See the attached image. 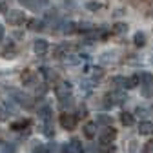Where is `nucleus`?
<instances>
[{"label": "nucleus", "instance_id": "1", "mask_svg": "<svg viewBox=\"0 0 153 153\" xmlns=\"http://www.w3.org/2000/svg\"><path fill=\"white\" fill-rule=\"evenodd\" d=\"M38 117L42 119L44 122V133L48 137H53V117H51V108L49 106H44L38 109Z\"/></svg>", "mask_w": 153, "mask_h": 153}, {"label": "nucleus", "instance_id": "2", "mask_svg": "<svg viewBox=\"0 0 153 153\" xmlns=\"http://www.w3.org/2000/svg\"><path fill=\"white\" fill-rule=\"evenodd\" d=\"M11 97H13V100H15L16 104L24 106L26 109H31V108H33V100H31V97H29V95H26V93H22V91L13 89V91H11Z\"/></svg>", "mask_w": 153, "mask_h": 153}, {"label": "nucleus", "instance_id": "3", "mask_svg": "<svg viewBox=\"0 0 153 153\" xmlns=\"http://www.w3.org/2000/svg\"><path fill=\"white\" fill-rule=\"evenodd\" d=\"M24 20H26L24 11H18V9L7 11V22H9L11 26H20V24H24Z\"/></svg>", "mask_w": 153, "mask_h": 153}, {"label": "nucleus", "instance_id": "4", "mask_svg": "<svg viewBox=\"0 0 153 153\" xmlns=\"http://www.w3.org/2000/svg\"><path fill=\"white\" fill-rule=\"evenodd\" d=\"M62 153H84V148L79 139H71L68 144L62 146Z\"/></svg>", "mask_w": 153, "mask_h": 153}, {"label": "nucleus", "instance_id": "5", "mask_svg": "<svg viewBox=\"0 0 153 153\" xmlns=\"http://www.w3.org/2000/svg\"><path fill=\"white\" fill-rule=\"evenodd\" d=\"M117 137V131H115L113 128H106L104 131H100V135H99V142H100V146H104V144H111V140Z\"/></svg>", "mask_w": 153, "mask_h": 153}, {"label": "nucleus", "instance_id": "6", "mask_svg": "<svg viewBox=\"0 0 153 153\" xmlns=\"http://www.w3.org/2000/svg\"><path fill=\"white\" fill-rule=\"evenodd\" d=\"M60 126H62L64 129H75V126H76L75 115H71V113H64V115H60Z\"/></svg>", "mask_w": 153, "mask_h": 153}, {"label": "nucleus", "instance_id": "7", "mask_svg": "<svg viewBox=\"0 0 153 153\" xmlns=\"http://www.w3.org/2000/svg\"><path fill=\"white\" fill-rule=\"evenodd\" d=\"M48 49H49V44H48V40H44V38H36L33 42V51L36 55H46Z\"/></svg>", "mask_w": 153, "mask_h": 153}, {"label": "nucleus", "instance_id": "8", "mask_svg": "<svg viewBox=\"0 0 153 153\" xmlns=\"http://www.w3.org/2000/svg\"><path fill=\"white\" fill-rule=\"evenodd\" d=\"M71 89H73L71 82H60V86L55 88V93L59 95V99H64V97H68V95L71 93Z\"/></svg>", "mask_w": 153, "mask_h": 153}, {"label": "nucleus", "instance_id": "9", "mask_svg": "<svg viewBox=\"0 0 153 153\" xmlns=\"http://www.w3.org/2000/svg\"><path fill=\"white\" fill-rule=\"evenodd\" d=\"M84 135H86V139H95V137H97V124H95V122H88L84 126Z\"/></svg>", "mask_w": 153, "mask_h": 153}, {"label": "nucleus", "instance_id": "10", "mask_svg": "<svg viewBox=\"0 0 153 153\" xmlns=\"http://www.w3.org/2000/svg\"><path fill=\"white\" fill-rule=\"evenodd\" d=\"M133 44H135L137 48H142V46H146V33H142V31H137L135 35H133Z\"/></svg>", "mask_w": 153, "mask_h": 153}, {"label": "nucleus", "instance_id": "11", "mask_svg": "<svg viewBox=\"0 0 153 153\" xmlns=\"http://www.w3.org/2000/svg\"><path fill=\"white\" fill-rule=\"evenodd\" d=\"M151 131H153V124H151V122L144 120V122L139 124V133H140V135H149Z\"/></svg>", "mask_w": 153, "mask_h": 153}, {"label": "nucleus", "instance_id": "12", "mask_svg": "<svg viewBox=\"0 0 153 153\" xmlns=\"http://www.w3.org/2000/svg\"><path fill=\"white\" fill-rule=\"evenodd\" d=\"M64 64L66 66H76V64H80V56H76V55H64Z\"/></svg>", "mask_w": 153, "mask_h": 153}, {"label": "nucleus", "instance_id": "13", "mask_svg": "<svg viewBox=\"0 0 153 153\" xmlns=\"http://www.w3.org/2000/svg\"><path fill=\"white\" fill-rule=\"evenodd\" d=\"M27 26H29V29H33V31H40V29H44V22L38 20V18H31V20L27 22Z\"/></svg>", "mask_w": 153, "mask_h": 153}, {"label": "nucleus", "instance_id": "14", "mask_svg": "<svg viewBox=\"0 0 153 153\" xmlns=\"http://www.w3.org/2000/svg\"><path fill=\"white\" fill-rule=\"evenodd\" d=\"M120 122H122L124 126H131L133 122H135V119H133V115H131V113L122 111V113H120Z\"/></svg>", "mask_w": 153, "mask_h": 153}, {"label": "nucleus", "instance_id": "15", "mask_svg": "<svg viewBox=\"0 0 153 153\" xmlns=\"http://www.w3.org/2000/svg\"><path fill=\"white\" fill-rule=\"evenodd\" d=\"M93 29H95V26L91 22H80V24H76V31H80V33H89Z\"/></svg>", "mask_w": 153, "mask_h": 153}, {"label": "nucleus", "instance_id": "16", "mask_svg": "<svg viewBox=\"0 0 153 153\" xmlns=\"http://www.w3.org/2000/svg\"><path fill=\"white\" fill-rule=\"evenodd\" d=\"M117 59H115V53L113 51H106V53H102V56H100V62L102 64H111V62H115Z\"/></svg>", "mask_w": 153, "mask_h": 153}, {"label": "nucleus", "instance_id": "17", "mask_svg": "<svg viewBox=\"0 0 153 153\" xmlns=\"http://www.w3.org/2000/svg\"><path fill=\"white\" fill-rule=\"evenodd\" d=\"M139 86V75H133L129 76V79H126V89H133V88H137Z\"/></svg>", "mask_w": 153, "mask_h": 153}, {"label": "nucleus", "instance_id": "18", "mask_svg": "<svg viewBox=\"0 0 153 153\" xmlns=\"http://www.w3.org/2000/svg\"><path fill=\"white\" fill-rule=\"evenodd\" d=\"M40 75L44 76V79H48V80H55L56 79V73L53 69H48V68H40Z\"/></svg>", "mask_w": 153, "mask_h": 153}, {"label": "nucleus", "instance_id": "19", "mask_svg": "<svg viewBox=\"0 0 153 153\" xmlns=\"http://www.w3.org/2000/svg\"><path fill=\"white\" fill-rule=\"evenodd\" d=\"M22 82H24V86H31V84L35 82V75H33V71H26V73L22 75Z\"/></svg>", "mask_w": 153, "mask_h": 153}, {"label": "nucleus", "instance_id": "20", "mask_svg": "<svg viewBox=\"0 0 153 153\" xmlns=\"http://www.w3.org/2000/svg\"><path fill=\"white\" fill-rule=\"evenodd\" d=\"M62 31H64L66 35H71V33L76 31V24H75V22H64V24H62Z\"/></svg>", "mask_w": 153, "mask_h": 153}, {"label": "nucleus", "instance_id": "21", "mask_svg": "<svg viewBox=\"0 0 153 153\" xmlns=\"http://www.w3.org/2000/svg\"><path fill=\"white\" fill-rule=\"evenodd\" d=\"M95 124L109 126V124H111V117H109V115H97V120H95Z\"/></svg>", "mask_w": 153, "mask_h": 153}, {"label": "nucleus", "instance_id": "22", "mask_svg": "<svg viewBox=\"0 0 153 153\" xmlns=\"http://www.w3.org/2000/svg\"><path fill=\"white\" fill-rule=\"evenodd\" d=\"M27 124H29V120H16V122H13V124H11V129L20 131V129H24Z\"/></svg>", "mask_w": 153, "mask_h": 153}, {"label": "nucleus", "instance_id": "23", "mask_svg": "<svg viewBox=\"0 0 153 153\" xmlns=\"http://www.w3.org/2000/svg\"><path fill=\"white\" fill-rule=\"evenodd\" d=\"M0 146H2V153H16V146L15 144H6V142H2V144H0Z\"/></svg>", "mask_w": 153, "mask_h": 153}, {"label": "nucleus", "instance_id": "24", "mask_svg": "<svg viewBox=\"0 0 153 153\" xmlns=\"http://www.w3.org/2000/svg\"><path fill=\"white\" fill-rule=\"evenodd\" d=\"M111 84L117 86V88H124V86H126V79H124V76H113V79H111Z\"/></svg>", "mask_w": 153, "mask_h": 153}, {"label": "nucleus", "instance_id": "25", "mask_svg": "<svg viewBox=\"0 0 153 153\" xmlns=\"http://www.w3.org/2000/svg\"><path fill=\"white\" fill-rule=\"evenodd\" d=\"M18 2H20L24 7H29V9H36V7H38V2H36V0H18Z\"/></svg>", "mask_w": 153, "mask_h": 153}, {"label": "nucleus", "instance_id": "26", "mask_svg": "<svg viewBox=\"0 0 153 153\" xmlns=\"http://www.w3.org/2000/svg\"><path fill=\"white\" fill-rule=\"evenodd\" d=\"M113 31L115 33H126L128 31V24H124V22H117L113 26Z\"/></svg>", "mask_w": 153, "mask_h": 153}, {"label": "nucleus", "instance_id": "27", "mask_svg": "<svg viewBox=\"0 0 153 153\" xmlns=\"http://www.w3.org/2000/svg\"><path fill=\"white\" fill-rule=\"evenodd\" d=\"M142 86V97L149 99L151 97V89H153V84H140Z\"/></svg>", "mask_w": 153, "mask_h": 153}, {"label": "nucleus", "instance_id": "28", "mask_svg": "<svg viewBox=\"0 0 153 153\" xmlns=\"http://www.w3.org/2000/svg\"><path fill=\"white\" fill-rule=\"evenodd\" d=\"M91 71H93V79L95 80H100L104 76V69L102 68H91Z\"/></svg>", "mask_w": 153, "mask_h": 153}, {"label": "nucleus", "instance_id": "29", "mask_svg": "<svg viewBox=\"0 0 153 153\" xmlns=\"http://www.w3.org/2000/svg\"><path fill=\"white\" fill-rule=\"evenodd\" d=\"M86 7H88L89 11H99V9H102V4H99V2H88Z\"/></svg>", "mask_w": 153, "mask_h": 153}, {"label": "nucleus", "instance_id": "30", "mask_svg": "<svg viewBox=\"0 0 153 153\" xmlns=\"http://www.w3.org/2000/svg\"><path fill=\"white\" fill-rule=\"evenodd\" d=\"M33 153H48V146L46 144H38V146H35Z\"/></svg>", "mask_w": 153, "mask_h": 153}, {"label": "nucleus", "instance_id": "31", "mask_svg": "<svg viewBox=\"0 0 153 153\" xmlns=\"http://www.w3.org/2000/svg\"><path fill=\"white\" fill-rule=\"evenodd\" d=\"M144 153H153V140L146 142V146H144Z\"/></svg>", "mask_w": 153, "mask_h": 153}, {"label": "nucleus", "instance_id": "32", "mask_svg": "<svg viewBox=\"0 0 153 153\" xmlns=\"http://www.w3.org/2000/svg\"><path fill=\"white\" fill-rule=\"evenodd\" d=\"M148 113H149V109H146V108H137V115H140V117H146Z\"/></svg>", "mask_w": 153, "mask_h": 153}, {"label": "nucleus", "instance_id": "33", "mask_svg": "<svg viewBox=\"0 0 153 153\" xmlns=\"http://www.w3.org/2000/svg\"><path fill=\"white\" fill-rule=\"evenodd\" d=\"M0 120H6V111H4L2 106H0Z\"/></svg>", "mask_w": 153, "mask_h": 153}, {"label": "nucleus", "instance_id": "34", "mask_svg": "<svg viewBox=\"0 0 153 153\" xmlns=\"http://www.w3.org/2000/svg\"><path fill=\"white\" fill-rule=\"evenodd\" d=\"M2 38H4V27H2V24H0V42H2Z\"/></svg>", "mask_w": 153, "mask_h": 153}, {"label": "nucleus", "instance_id": "35", "mask_svg": "<svg viewBox=\"0 0 153 153\" xmlns=\"http://www.w3.org/2000/svg\"><path fill=\"white\" fill-rule=\"evenodd\" d=\"M0 11L6 13V11H7V6H6V4H0Z\"/></svg>", "mask_w": 153, "mask_h": 153}, {"label": "nucleus", "instance_id": "36", "mask_svg": "<svg viewBox=\"0 0 153 153\" xmlns=\"http://www.w3.org/2000/svg\"><path fill=\"white\" fill-rule=\"evenodd\" d=\"M151 60H153V59H151Z\"/></svg>", "mask_w": 153, "mask_h": 153}]
</instances>
